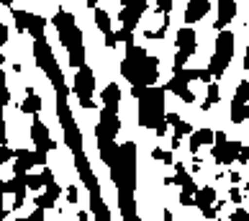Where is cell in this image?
<instances>
[{"mask_svg": "<svg viewBox=\"0 0 249 221\" xmlns=\"http://www.w3.org/2000/svg\"><path fill=\"white\" fill-rule=\"evenodd\" d=\"M39 108H41V98H39V95H31V98H29V100H26V103L21 106L23 113H36Z\"/></svg>", "mask_w": 249, "mask_h": 221, "instance_id": "cell-1", "label": "cell"}]
</instances>
